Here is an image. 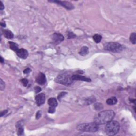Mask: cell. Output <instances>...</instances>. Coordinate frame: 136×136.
Wrapping results in <instances>:
<instances>
[{
	"label": "cell",
	"instance_id": "cell-12",
	"mask_svg": "<svg viewBox=\"0 0 136 136\" xmlns=\"http://www.w3.org/2000/svg\"><path fill=\"white\" fill-rule=\"evenodd\" d=\"M16 127H17V128L18 135L19 136L23 135L24 129L23 128V122H22V121H19L18 123H17Z\"/></svg>",
	"mask_w": 136,
	"mask_h": 136
},
{
	"label": "cell",
	"instance_id": "cell-11",
	"mask_svg": "<svg viewBox=\"0 0 136 136\" xmlns=\"http://www.w3.org/2000/svg\"><path fill=\"white\" fill-rule=\"evenodd\" d=\"M72 78L73 80H81L83 81H87V82H91V79L87 78L86 77H84L83 76L78 75H75L72 76Z\"/></svg>",
	"mask_w": 136,
	"mask_h": 136
},
{
	"label": "cell",
	"instance_id": "cell-8",
	"mask_svg": "<svg viewBox=\"0 0 136 136\" xmlns=\"http://www.w3.org/2000/svg\"><path fill=\"white\" fill-rule=\"evenodd\" d=\"M36 83H38L39 85H43L45 84L46 81V76L44 73H39L36 78Z\"/></svg>",
	"mask_w": 136,
	"mask_h": 136
},
{
	"label": "cell",
	"instance_id": "cell-2",
	"mask_svg": "<svg viewBox=\"0 0 136 136\" xmlns=\"http://www.w3.org/2000/svg\"><path fill=\"white\" fill-rule=\"evenodd\" d=\"M120 130V124L117 121H111L107 123L105 127V132L109 136L115 135Z\"/></svg>",
	"mask_w": 136,
	"mask_h": 136
},
{
	"label": "cell",
	"instance_id": "cell-25",
	"mask_svg": "<svg viewBox=\"0 0 136 136\" xmlns=\"http://www.w3.org/2000/svg\"><path fill=\"white\" fill-rule=\"evenodd\" d=\"M55 108L56 107H54L50 106L49 108V111H48L49 113H54L55 111Z\"/></svg>",
	"mask_w": 136,
	"mask_h": 136
},
{
	"label": "cell",
	"instance_id": "cell-17",
	"mask_svg": "<svg viewBox=\"0 0 136 136\" xmlns=\"http://www.w3.org/2000/svg\"><path fill=\"white\" fill-rule=\"evenodd\" d=\"M9 44L10 45V49L12 50H13V51L17 52L18 50L19 49L18 45L17 44L14 43V42H9Z\"/></svg>",
	"mask_w": 136,
	"mask_h": 136
},
{
	"label": "cell",
	"instance_id": "cell-18",
	"mask_svg": "<svg viewBox=\"0 0 136 136\" xmlns=\"http://www.w3.org/2000/svg\"><path fill=\"white\" fill-rule=\"evenodd\" d=\"M93 38L94 41L95 42V43H100L102 39V37L100 35H98V34H95V35H94Z\"/></svg>",
	"mask_w": 136,
	"mask_h": 136
},
{
	"label": "cell",
	"instance_id": "cell-13",
	"mask_svg": "<svg viewBox=\"0 0 136 136\" xmlns=\"http://www.w3.org/2000/svg\"><path fill=\"white\" fill-rule=\"evenodd\" d=\"M3 34L4 37L7 39H12L14 37L13 33L9 30H3Z\"/></svg>",
	"mask_w": 136,
	"mask_h": 136
},
{
	"label": "cell",
	"instance_id": "cell-31",
	"mask_svg": "<svg viewBox=\"0 0 136 136\" xmlns=\"http://www.w3.org/2000/svg\"><path fill=\"white\" fill-rule=\"evenodd\" d=\"M1 26H2V27H5L6 24H5V23H4V22H1Z\"/></svg>",
	"mask_w": 136,
	"mask_h": 136
},
{
	"label": "cell",
	"instance_id": "cell-10",
	"mask_svg": "<svg viewBox=\"0 0 136 136\" xmlns=\"http://www.w3.org/2000/svg\"><path fill=\"white\" fill-rule=\"evenodd\" d=\"M17 55L21 59H26L28 56V52L26 49H20L18 50L17 52Z\"/></svg>",
	"mask_w": 136,
	"mask_h": 136
},
{
	"label": "cell",
	"instance_id": "cell-9",
	"mask_svg": "<svg viewBox=\"0 0 136 136\" xmlns=\"http://www.w3.org/2000/svg\"><path fill=\"white\" fill-rule=\"evenodd\" d=\"M52 39L55 43H60L64 39L63 36L61 34L54 33L52 36Z\"/></svg>",
	"mask_w": 136,
	"mask_h": 136
},
{
	"label": "cell",
	"instance_id": "cell-21",
	"mask_svg": "<svg viewBox=\"0 0 136 136\" xmlns=\"http://www.w3.org/2000/svg\"><path fill=\"white\" fill-rule=\"evenodd\" d=\"M76 37V36L73 33H71V32H70V33H69L67 35L68 39L74 38H75Z\"/></svg>",
	"mask_w": 136,
	"mask_h": 136
},
{
	"label": "cell",
	"instance_id": "cell-26",
	"mask_svg": "<svg viewBox=\"0 0 136 136\" xmlns=\"http://www.w3.org/2000/svg\"><path fill=\"white\" fill-rule=\"evenodd\" d=\"M35 93H36V94H37V93H39L40 91H41V88L40 87H39V86H36V87H35Z\"/></svg>",
	"mask_w": 136,
	"mask_h": 136
},
{
	"label": "cell",
	"instance_id": "cell-16",
	"mask_svg": "<svg viewBox=\"0 0 136 136\" xmlns=\"http://www.w3.org/2000/svg\"><path fill=\"white\" fill-rule=\"evenodd\" d=\"M117 99L115 97H113L109 98L106 101V103L108 105H115L117 103Z\"/></svg>",
	"mask_w": 136,
	"mask_h": 136
},
{
	"label": "cell",
	"instance_id": "cell-20",
	"mask_svg": "<svg viewBox=\"0 0 136 136\" xmlns=\"http://www.w3.org/2000/svg\"><path fill=\"white\" fill-rule=\"evenodd\" d=\"M0 88L1 91H3L5 88V83H4L2 79H0Z\"/></svg>",
	"mask_w": 136,
	"mask_h": 136
},
{
	"label": "cell",
	"instance_id": "cell-30",
	"mask_svg": "<svg viewBox=\"0 0 136 136\" xmlns=\"http://www.w3.org/2000/svg\"><path fill=\"white\" fill-rule=\"evenodd\" d=\"M7 112H8V110H4V111L1 112V117H3V115H5L6 114H7Z\"/></svg>",
	"mask_w": 136,
	"mask_h": 136
},
{
	"label": "cell",
	"instance_id": "cell-7",
	"mask_svg": "<svg viewBox=\"0 0 136 136\" xmlns=\"http://www.w3.org/2000/svg\"><path fill=\"white\" fill-rule=\"evenodd\" d=\"M36 102L37 106H40L44 104L45 102V95L44 93L39 94L35 97Z\"/></svg>",
	"mask_w": 136,
	"mask_h": 136
},
{
	"label": "cell",
	"instance_id": "cell-14",
	"mask_svg": "<svg viewBox=\"0 0 136 136\" xmlns=\"http://www.w3.org/2000/svg\"><path fill=\"white\" fill-rule=\"evenodd\" d=\"M48 104L52 107H56L57 106V99L55 98H50L48 100Z\"/></svg>",
	"mask_w": 136,
	"mask_h": 136
},
{
	"label": "cell",
	"instance_id": "cell-22",
	"mask_svg": "<svg viewBox=\"0 0 136 136\" xmlns=\"http://www.w3.org/2000/svg\"><path fill=\"white\" fill-rule=\"evenodd\" d=\"M66 94H67V93H65V92H62L58 96V99L59 100V101H61L62 98L64 96H65Z\"/></svg>",
	"mask_w": 136,
	"mask_h": 136
},
{
	"label": "cell",
	"instance_id": "cell-29",
	"mask_svg": "<svg viewBox=\"0 0 136 136\" xmlns=\"http://www.w3.org/2000/svg\"><path fill=\"white\" fill-rule=\"evenodd\" d=\"M4 9V6L2 2L0 1V9H1V10H3Z\"/></svg>",
	"mask_w": 136,
	"mask_h": 136
},
{
	"label": "cell",
	"instance_id": "cell-6",
	"mask_svg": "<svg viewBox=\"0 0 136 136\" xmlns=\"http://www.w3.org/2000/svg\"><path fill=\"white\" fill-rule=\"evenodd\" d=\"M50 2L57 3L59 5L62 6V7L65 8V9H67V10H72L74 9V6L72 5V4L69 2L61 1H52Z\"/></svg>",
	"mask_w": 136,
	"mask_h": 136
},
{
	"label": "cell",
	"instance_id": "cell-28",
	"mask_svg": "<svg viewBox=\"0 0 136 136\" xmlns=\"http://www.w3.org/2000/svg\"><path fill=\"white\" fill-rule=\"evenodd\" d=\"M31 71V69H30V68H27L26 69H25V70L23 71V73L25 74H28Z\"/></svg>",
	"mask_w": 136,
	"mask_h": 136
},
{
	"label": "cell",
	"instance_id": "cell-4",
	"mask_svg": "<svg viewBox=\"0 0 136 136\" xmlns=\"http://www.w3.org/2000/svg\"><path fill=\"white\" fill-rule=\"evenodd\" d=\"M73 80L72 76L67 73H62L59 75L55 79V81L58 83L68 86L73 83Z\"/></svg>",
	"mask_w": 136,
	"mask_h": 136
},
{
	"label": "cell",
	"instance_id": "cell-3",
	"mask_svg": "<svg viewBox=\"0 0 136 136\" xmlns=\"http://www.w3.org/2000/svg\"><path fill=\"white\" fill-rule=\"evenodd\" d=\"M77 130L81 131L89 132H95L98 130V125L96 122L86 123L80 124L77 126Z\"/></svg>",
	"mask_w": 136,
	"mask_h": 136
},
{
	"label": "cell",
	"instance_id": "cell-27",
	"mask_svg": "<svg viewBox=\"0 0 136 136\" xmlns=\"http://www.w3.org/2000/svg\"><path fill=\"white\" fill-rule=\"evenodd\" d=\"M42 116V112L41 111H39L38 112H37V113L36 114V119H39L40 117H41Z\"/></svg>",
	"mask_w": 136,
	"mask_h": 136
},
{
	"label": "cell",
	"instance_id": "cell-23",
	"mask_svg": "<svg viewBox=\"0 0 136 136\" xmlns=\"http://www.w3.org/2000/svg\"><path fill=\"white\" fill-rule=\"evenodd\" d=\"M21 83H23L24 86H27L28 83V80L26 78L23 79L21 80Z\"/></svg>",
	"mask_w": 136,
	"mask_h": 136
},
{
	"label": "cell",
	"instance_id": "cell-15",
	"mask_svg": "<svg viewBox=\"0 0 136 136\" xmlns=\"http://www.w3.org/2000/svg\"><path fill=\"white\" fill-rule=\"evenodd\" d=\"M89 53V49L88 48L87 46H83L81 48L80 51L79 52V54L82 56H85L87 55Z\"/></svg>",
	"mask_w": 136,
	"mask_h": 136
},
{
	"label": "cell",
	"instance_id": "cell-19",
	"mask_svg": "<svg viewBox=\"0 0 136 136\" xmlns=\"http://www.w3.org/2000/svg\"><path fill=\"white\" fill-rule=\"evenodd\" d=\"M130 41L133 44H136V33H132L130 36Z\"/></svg>",
	"mask_w": 136,
	"mask_h": 136
},
{
	"label": "cell",
	"instance_id": "cell-32",
	"mask_svg": "<svg viewBox=\"0 0 136 136\" xmlns=\"http://www.w3.org/2000/svg\"><path fill=\"white\" fill-rule=\"evenodd\" d=\"M4 62V60L3 59V58L2 57H1V63H3Z\"/></svg>",
	"mask_w": 136,
	"mask_h": 136
},
{
	"label": "cell",
	"instance_id": "cell-5",
	"mask_svg": "<svg viewBox=\"0 0 136 136\" xmlns=\"http://www.w3.org/2000/svg\"><path fill=\"white\" fill-rule=\"evenodd\" d=\"M104 49L112 52L118 53L122 49V46L117 42H110L104 45Z\"/></svg>",
	"mask_w": 136,
	"mask_h": 136
},
{
	"label": "cell",
	"instance_id": "cell-24",
	"mask_svg": "<svg viewBox=\"0 0 136 136\" xmlns=\"http://www.w3.org/2000/svg\"><path fill=\"white\" fill-rule=\"evenodd\" d=\"M95 108L97 110H101L102 109H103V105L101 104H96L95 105Z\"/></svg>",
	"mask_w": 136,
	"mask_h": 136
},
{
	"label": "cell",
	"instance_id": "cell-1",
	"mask_svg": "<svg viewBox=\"0 0 136 136\" xmlns=\"http://www.w3.org/2000/svg\"><path fill=\"white\" fill-rule=\"evenodd\" d=\"M115 113L112 110H106L100 112L94 117V122L97 125H104L112 120Z\"/></svg>",
	"mask_w": 136,
	"mask_h": 136
}]
</instances>
